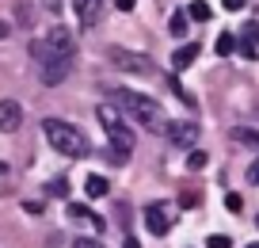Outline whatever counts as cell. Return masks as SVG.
<instances>
[{"instance_id": "cell-1", "label": "cell", "mask_w": 259, "mask_h": 248, "mask_svg": "<svg viewBox=\"0 0 259 248\" xmlns=\"http://www.w3.org/2000/svg\"><path fill=\"white\" fill-rule=\"evenodd\" d=\"M31 57L38 61V73H42V84H61L69 65H73V39L65 27H50L46 34L31 42Z\"/></svg>"}, {"instance_id": "cell-8", "label": "cell", "mask_w": 259, "mask_h": 248, "mask_svg": "<svg viewBox=\"0 0 259 248\" xmlns=\"http://www.w3.org/2000/svg\"><path fill=\"white\" fill-rule=\"evenodd\" d=\"M145 225H149L153 237H164V233L171 229V218L160 210V202H153V206H145Z\"/></svg>"}, {"instance_id": "cell-21", "label": "cell", "mask_w": 259, "mask_h": 248, "mask_svg": "<svg viewBox=\"0 0 259 248\" xmlns=\"http://www.w3.org/2000/svg\"><path fill=\"white\" fill-rule=\"evenodd\" d=\"M202 164H206V153L202 149H191V153H187V168H202Z\"/></svg>"}, {"instance_id": "cell-9", "label": "cell", "mask_w": 259, "mask_h": 248, "mask_svg": "<svg viewBox=\"0 0 259 248\" xmlns=\"http://www.w3.org/2000/svg\"><path fill=\"white\" fill-rule=\"evenodd\" d=\"M73 8H76V19H80V27H96L103 0H73Z\"/></svg>"}, {"instance_id": "cell-29", "label": "cell", "mask_w": 259, "mask_h": 248, "mask_svg": "<svg viewBox=\"0 0 259 248\" xmlns=\"http://www.w3.org/2000/svg\"><path fill=\"white\" fill-rule=\"evenodd\" d=\"M248 248H259V244H248Z\"/></svg>"}, {"instance_id": "cell-12", "label": "cell", "mask_w": 259, "mask_h": 248, "mask_svg": "<svg viewBox=\"0 0 259 248\" xmlns=\"http://www.w3.org/2000/svg\"><path fill=\"white\" fill-rule=\"evenodd\" d=\"M194 57H198V46H194V42H191V46H179L176 54H171V69H176V73L191 69V65H194Z\"/></svg>"}, {"instance_id": "cell-19", "label": "cell", "mask_w": 259, "mask_h": 248, "mask_svg": "<svg viewBox=\"0 0 259 248\" xmlns=\"http://www.w3.org/2000/svg\"><path fill=\"white\" fill-rule=\"evenodd\" d=\"M225 210H229V214H240V210H244V199H240L236 191H229V195H225Z\"/></svg>"}, {"instance_id": "cell-25", "label": "cell", "mask_w": 259, "mask_h": 248, "mask_svg": "<svg viewBox=\"0 0 259 248\" xmlns=\"http://www.w3.org/2000/svg\"><path fill=\"white\" fill-rule=\"evenodd\" d=\"M221 4H225V12H240L244 8V0H221Z\"/></svg>"}, {"instance_id": "cell-7", "label": "cell", "mask_w": 259, "mask_h": 248, "mask_svg": "<svg viewBox=\"0 0 259 248\" xmlns=\"http://www.w3.org/2000/svg\"><path fill=\"white\" fill-rule=\"evenodd\" d=\"M19 122H23V107L16 99H0V130L12 134V130H19Z\"/></svg>"}, {"instance_id": "cell-6", "label": "cell", "mask_w": 259, "mask_h": 248, "mask_svg": "<svg viewBox=\"0 0 259 248\" xmlns=\"http://www.w3.org/2000/svg\"><path fill=\"white\" fill-rule=\"evenodd\" d=\"M160 134L168 137L171 145H187V149H191V145L198 141V122H191V119H183V122H168V119H164Z\"/></svg>"}, {"instance_id": "cell-16", "label": "cell", "mask_w": 259, "mask_h": 248, "mask_svg": "<svg viewBox=\"0 0 259 248\" xmlns=\"http://www.w3.org/2000/svg\"><path fill=\"white\" fill-rule=\"evenodd\" d=\"M213 50H218L221 57H229V54L236 50V39H233L229 31H221V34H218V42H213Z\"/></svg>"}, {"instance_id": "cell-27", "label": "cell", "mask_w": 259, "mask_h": 248, "mask_svg": "<svg viewBox=\"0 0 259 248\" xmlns=\"http://www.w3.org/2000/svg\"><path fill=\"white\" fill-rule=\"evenodd\" d=\"M122 248H141V244H138V237H126V244H122Z\"/></svg>"}, {"instance_id": "cell-22", "label": "cell", "mask_w": 259, "mask_h": 248, "mask_svg": "<svg viewBox=\"0 0 259 248\" xmlns=\"http://www.w3.org/2000/svg\"><path fill=\"white\" fill-rule=\"evenodd\" d=\"M206 248H233V240H229L225 233H213V237L206 240Z\"/></svg>"}, {"instance_id": "cell-5", "label": "cell", "mask_w": 259, "mask_h": 248, "mask_svg": "<svg viewBox=\"0 0 259 248\" xmlns=\"http://www.w3.org/2000/svg\"><path fill=\"white\" fill-rule=\"evenodd\" d=\"M107 57H111V65L114 69H122V73H153V61L149 57H141V54H134V50H122V46H111L107 50Z\"/></svg>"}, {"instance_id": "cell-28", "label": "cell", "mask_w": 259, "mask_h": 248, "mask_svg": "<svg viewBox=\"0 0 259 248\" xmlns=\"http://www.w3.org/2000/svg\"><path fill=\"white\" fill-rule=\"evenodd\" d=\"M251 180H255V184H259V164H255V168H251Z\"/></svg>"}, {"instance_id": "cell-24", "label": "cell", "mask_w": 259, "mask_h": 248, "mask_svg": "<svg viewBox=\"0 0 259 248\" xmlns=\"http://www.w3.org/2000/svg\"><path fill=\"white\" fill-rule=\"evenodd\" d=\"M114 8H118V12H134V8H138V0H114Z\"/></svg>"}, {"instance_id": "cell-11", "label": "cell", "mask_w": 259, "mask_h": 248, "mask_svg": "<svg viewBox=\"0 0 259 248\" xmlns=\"http://www.w3.org/2000/svg\"><path fill=\"white\" fill-rule=\"evenodd\" d=\"M65 214H69V218H80V222H88V225H92L96 233H103V218H99L96 210L80 206V202H69V206H65Z\"/></svg>"}, {"instance_id": "cell-4", "label": "cell", "mask_w": 259, "mask_h": 248, "mask_svg": "<svg viewBox=\"0 0 259 248\" xmlns=\"http://www.w3.org/2000/svg\"><path fill=\"white\" fill-rule=\"evenodd\" d=\"M99 126L107 130V137H111L114 145H118V153H134V130H130V119L118 111L114 103H99Z\"/></svg>"}, {"instance_id": "cell-30", "label": "cell", "mask_w": 259, "mask_h": 248, "mask_svg": "<svg viewBox=\"0 0 259 248\" xmlns=\"http://www.w3.org/2000/svg\"><path fill=\"white\" fill-rule=\"evenodd\" d=\"M255 225H259V218H255Z\"/></svg>"}, {"instance_id": "cell-2", "label": "cell", "mask_w": 259, "mask_h": 248, "mask_svg": "<svg viewBox=\"0 0 259 248\" xmlns=\"http://www.w3.org/2000/svg\"><path fill=\"white\" fill-rule=\"evenodd\" d=\"M107 96H111V103L118 107L126 119H134L138 126H145V130H153V134H160L164 111H160V103H156V99L141 96V92H134V88H111Z\"/></svg>"}, {"instance_id": "cell-14", "label": "cell", "mask_w": 259, "mask_h": 248, "mask_svg": "<svg viewBox=\"0 0 259 248\" xmlns=\"http://www.w3.org/2000/svg\"><path fill=\"white\" fill-rule=\"evenodd\" d=\"M84 191H88V199H103V195L111 191V184H107L103 176H88V184H84Z\"/></svg>"}, {"instance_id": "cell-15", "label": "cell", "mask_w": 259, "mask_h": 248, "mask_svg": "<svg viewBox=\"0 0 259 248\" xmlns=\"http://www.w3.org/2000/svg\"><path fill=\"white\" fill-rule=\"evenodd\" d=\"M168 31L176 34V39H183V34H187V12H171V19H168Z\"/></svg>"}, {"instance_id": "cell-13", "label": "cell", "mask_w": 259, "mask_h": 248, "mask_svg": "<svg viewBox=\"0 0 259 248\" xmlns=\"http://www.w3.org/2000/svg\"><path fill=\"white\" fill-rule=\"evenodd\" d=\"M164 84H168V88H171V92H176V96H179V99H183V103H187V107H191V111H194V107H198V99H194V96H191V92H187V88H183V84H179V77H176V73H171V77H168V80H164Z\"/></svg>"}, {"instance_id": "cell-20", "label": "cell", "mask_w": 259, "mask_h": 248, "mask_svg": "<svg viewBox=\"0 0 259 248\" xmlns=\"http://www.w3.org/2000/svg\"><path fill=\"white\" fill-rule=\"evenodd\" d=\"M46 195H69V180H50Z\"/></svg>"}, {"instance_id": "cell-26", "label": "cell", "mask_w": 259, "mask_h": 248, "mask_svg": "<svg viewBox=\"0 0 259 248\" xmlns=\"http://www.w3.org/2000/svg\"><path fill=\"white\" fill-rule=\"evenodd\" d=\"M42 4H46L50 12H61V4H65V0H42Z\"/></svg>"}, {"instance_id": "cell-3", "label": "cell", "mask_w": 259, "mask_h": 248, "mask_svg": "<svg viewBox=\"0 0 259 248\" xmlns=\"http://www.w3.org/2000/svg\"><path fill=\"white\" fill-rule=\"evenodd\" d=\"M42 134H46V141L54 145L61 157H69V160H80V157H88V153H92L84 130L69 126V122H61V119H46V122H42Z\"/></svg>"}, {"instance_id": "cell-18", "label": "cell", "mask_w": 259, "mask_h": 248, "mask_svg": "<svg viewBox=\"0 0 259 248\" xmlns=\"http://www.w3.org/2000/svg\"><path fill=\"white\" fill-rule=\"evenodd\" d=\"M213 12H210V4H206V0H194L191 8H187V19H210Z\"/></svg>"}, {"instance_id": "cell-10", "label": "cell", "mask_w": 259, "mask_h": 248, "mask_svg": "<svg viewBox=\"0 0 259 248\" xmlns=\"http://www.w3.org/2000/svg\"><path fill=\"white\" fill-rule=\"evenodd\" d=\"M240 57H259V23H244V31H240Z\"/></svg>"}, {"instance_id": "cell-23", "label": "cell", "mask_w": 259, "mask_h": 248, "mask_svg": "<svg viewBox=\"0 0 259 248\" xmlns=\"http://www.w3.org/2000/svg\"><path fill=\"white\" fill-rule=\"evenodd\" d=\"M73 248H103V240H96V237H76Z\"/></svg>"}, {"instance_id": "cell-17", "label": "cell", "mask_w": 259, "mask_h": 248, "mask_svg": "<svg viewBox=\"0 0 259 248\" xmlns=\"http://www.w3.org/2000/svg\"><path fill=\"white\" fill-rule=\"evenodd\" d=\"M233 141L248 145V149H259V134L255 130H233Z\"/></svg>"}]
</instances>
